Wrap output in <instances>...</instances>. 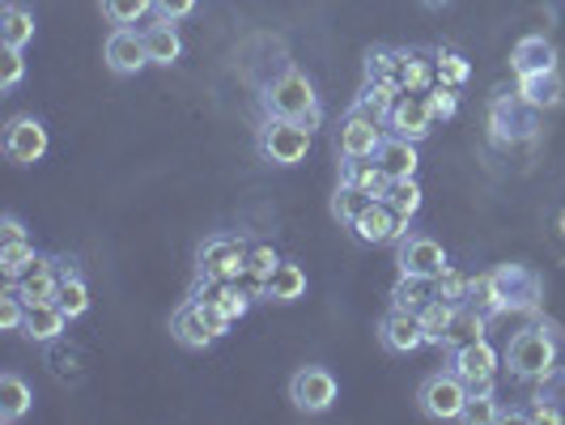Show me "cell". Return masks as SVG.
<instances>
[{
	"label": "cell",
	"mask_w": 565,
	"mask_h": 425,
	"mask_svg": "<svg viewBox=\"0 0 565 425\" xmlns=\"http://www.w3.org/2000/svg\"><path fill=\"white\" fill-rule=\"evenodd\" d=\"M540 298H544V281L527 264H498L493 273H481L472 281V294H468V302L481 307L489 319L510 311L532 315L540 307Z\"/></svg>",
	"instance_id": "6da1fadb"
},
{
	"label": "cell",
	"mask_w": 565,
	"mask_h": 425,
	"mask_svg": "<svg viewBox=\"0 0 565 425\" xmlns=\"http://www.w3.org/2000/svg\"><path fill=\"white\" fill-rule=\"evenodd\" d=\"M502 366L510 370V379H523V383H540L548 370L557 366V340L548 328L527 323L523 332H514L502 353Z\"/></svg>",
	"instance_id": "7a4b0ae2"
},
{
	"label": "cell",
	"mask_w": 565,
	"mask_h": 425,
	"mask_svg": "<svg viewBox=\"0 0 565 425\" xmlns=\"http://www.w3.org/2000/svg\"><path fill=\"white\" fill-rule=\"evenodd\" d=\"M259 103H264V115H281V119H302V124H319V94H315V85L307 73H298V68H285L281 77H273V82L264 85V94H259Z\"/></svg>",
	"instance_id": "3957f363"
},
{
	"label": "cell",
	"mask_w": 565,
	"mask_h": 425,
	"mask_svg": "<svg viewBox=\"0 0 565 425\" xmlns=\"http://www.w3.org/2000/svg\"><path fill=\"white\" fill-rule=\"evenodd\" d=\"M311 124H302V119H281V115H264V124H259V132H255V149H259V158L264 162H273V167H298V162H307V153H311Z\"/></svg>",
	"instance_id": "277c9868"
},
{
	"label": "cell",
	"mask_w": 565,
	"mask_h": 425,
	"mask_svg": "<svg viewBox=\"0 0 565 425\" xmlns=\"http://www.w3.org/2000/svg\"><path fill=\"white\" fill-rule=\"evenodd\" d=\"M252 243L238 234H213L196 247V281H238L247 277Z\"/></svg>",
	"instance_id": "5b68a950"
},
{
	"label": "cell",
	"mask_w": 565,
	"mask_h": 425,
	"mask_svg": "<svg viewBox=\"0 0 565 425\" xmlns=\"http://www.w3.org/2000/svg\"><path fill=\"white\" fill-rule=\"evenodd\" d=\"M463 404H468V383L451 366L425 374L422 387H417V408H422L429 422H459L463 417Z\"/></svg>",
	"instance_id": "8992f818"
},
{
	"label": "cell",
	"mask_w": 565,
	"mask_h": 425,
	"mask_svg": "<svg viewBox=\"0 0 565 425\" xmlns=\"http://www.w3.org/2000/svg\"><path fill=\"white\" fill-rule=\"evenodd\" d=\"M340 396L337 374L328 366H298L289 374V404L302 413V417H323Z\"/></svg>",
	"instance_id": "52a82bcc"
},
{
	"label": "cell",
	"mask_w": 565,
	"mask_h": 425,
	"mask_svg": "<svg viewBox=\"0 0 565 425\" xmlns=\"http://www.w3.org/2000/svg\"><path fill=\"white\" fill-rule=\"evenodd\" d=\"M4 158L13 162V167H34V162H43V153H47V128H43V119H34V115H13L9 124H4Z\"/></svg>",
	"instance_id": "ba28073f"
},
{
	"label": "cell",
	"mask_w": 565,
	"mask_h": 425,
	"mask_svg": "<svg viewBox=\"0 0 565 425\" xmlns=\"http://www.w3.org/2000/svg\"><path fill=\"white\" fill-rule=\"evenodd\" d=\"M447 264H451V259L443 252V243L429 238V234H404L396 243V268L408 273V277H429V281H434Z\"/></svg>",
	"instance_id": "9c48e42d"
},
{
	"label": "cell",
	"mask_w": 565,
	"mask_h": 425,
	"mask_svg": "<svg viewBox=\"0 0 565 425\" xmlns=\"http://www.w3.org/2000/svg\"><path fill=\"white\" fill-rule=\"evenodd\" d=\"M349 230H353L362 243H374V247H379V243H399V238L408 234V222L399 217L387 200H370L366 209L353 217Z\"/></svg>",
	"instance_id": "30bf717a"
},
{
	"label": "cell",
	"mask_w": 565,
	"mask_h": 425,
	"mask_svg": "<svg viewBox=\"0 0 565 425\" xmlns=\"http://www.w3.org/2000/svg\"><path fill=\"white\" fill-rule=\"evenodd\" d=\"M103 56H107V68H111L115 77H137L145 64H149L145 34L141 30H132V26H115L111 34H107Z\"/></svg>",
	"instance_id": "8fae6325"
},
{
	"label": "cell",
	"mask_w": 565,
	"mask_h": 425,
	"mask_svg": "<svg viewBox=\"0 0 565 425\" xmlns=\"http://www.w3.org/2000/svg\"><path fill=\"white\" fill-rule=\"evenodd\" d=\"M60 281H64V273H60V255H34V264H30L18 281H9V285L22 294V302L30 307V302H56Z\"/></svg>",
	"instance_id": "7c38bea8"
},
{
	"label": "cell",
	"mask_w": 565,
	"mask_h": 425,
	"mask_svg": "<svg viewBox=\"0 0 565 425\" xmlns=\"http://www.w3.org/2000/svg\"><path fill=\"white\" fill-rule=\"evenodd\" d=\"M434 124H438V115L429 111V98L425 94H399L396 107H392V119H387V128L396 137H408V141L417 145L434 132Z\"/></svg>",
	"instance_id": "4fadbf2b"
},
{
	"label": "cell",
	"mask_w": 565,
	"mask_h": 425,
	"mask_svg": "<svg viewBox=\"0 0 565 425\" xmlns=\"http://www.w3.org/2000/svg\"><path fill=\"white\" fill-rule=\"evenodd\" d=\"M383 145V124H374L366 115L344 111L337 128V149L340 158H374V149Z\"/></svg>",
	"instance_id": "5bb4252c"
},
{
	"label": "cell",
	"mask_w": 565,
	"mask_h": 425,
	"mask_svg": "<svg viewBox=\"0 0 565 425\" xmlns=\"http://www.w3.org/2000/svg\"><path fill=\"white\" fill-rule=\"evenodd\" d=\"M527 132H532V107L519 103L514 94L498 98L493 111H489V137H493V145H514Z\"/></svg>",
	"instance_id": "9a60e30c"
},
{
	"label": "cell",
	"mask_w": 565,
	"mask_h": 425,
	"mask_svg": "<svg viewBox=\"0 0 565 425\" xmlns=\"http://www.w3.org/2000/svg\"><path fill=\"white\" fill-rule=\"evenodd\" d=\"M379 340H383L387 353H417V349L425 344L417 311H399V307H392V311L379 319Z\"/></svg>",
	"instance_id": "2e32d148"
},
{
	"label": "cell",
	"mask_w": 565,
	"mask_h": 425,
	"mask_svg": "<svg viewBox=\"0 0 565 425\" xmlns=\"http://www.w3.org/2000/svg\"><path fill=\"white\" fill-rule=\"evenodd\" d=\"M447 366H451L463 383H472V379H484V374H498L502 358H498V349L481 337V340L459 344V349H447Z\"/></svg>",
	"instance_id": "e0dca14e"
},
{
	"label": "cell",
	"mask_w": 565,
	"mask_h": 425,
	"mask_svg": "<svg viewBox=\"0 0 565 425\" xmlns=\"http://www.w3.org/2000/svg\"><path fill=\"white\" fill-rule=\"evenodd\" d=\"M374 162L383 167V174H387L392 183H399V179H417V167H422V158H417V141L387 132L383 145L374 149Z\"/></svg>",
	"instance_id": "ac0fdd59"
},
{
	"label": "cell",
	"mask_w": 565,
	"mask_h": 425,
	"mask_svg": "<svg viewBox=\"0 0 565 425\" xmlns=\"http://www.w3.org/2000/svg\"><path fill=\"white\" fill-rule=\"evenodd\" d=\"M510 68L514 77H532V73H553L557 68V47L544 39V34H527L514 43L510 52Z\"/></svg>",
	"instance_id": "d6986e66"
},
{
	"label": "cell",
	"mask_w": 565,
	"mask_h": 425,
	"mask_svg": "<svg viewBox=\"0 0 565 425\" xmlns=\"http://www.w3.org/2000/svg\"><path fill=\"white\" fill-rule=\"evenodd\" d=\"M340 183L358 188L366 200H387V192H392V179L383 174V167L374 158H344L340 162Z\"/></svg>",
	"instance_id": "ffe728a7"
},
{
	"label": "cell",
	"mask_w": 565,
	"mask_h": 425,
	"mask_svg": "<svg viewBox=\"0 0 565 425\" xmlns=\"http://www.w3.org/2000/svg\"><path fill=\"white\" fill-rule=\"evenodd\" d=\"M514 98H519V103H527L532 111H553V107L565 98L562 73L553 68V73H532V77H519V82H514Z\"/></svg>",
	"instance_id": "44dd1931"
},
{
	"label": "cell",
	"mask_w": 565,
	"mask_h": 425,
	"mask_svg": "<svg viewBox=\"0 0 565 425\" xmlns=\"http://www.w3.org/2000/svg\"><path fill=\"white\" fill-rule=\"evenodd\" d=\"M145 34V52H149V64H158V68H170L174 60L183 56V39H179V30L170 18H153L149 26L141 30Z\"/></svg>",
	"instance_id": "7402d4cb"
},
{
	"label": "cell",
	"mask_w": 565,
	"mask_h": 425,
	"mask_svg": "<svg viewBox=\"0 0 565 425\" xmlns=\"http://www.w3.org/2000/svg\"><path fill=\"white\" fill-rule=\"evenodd\" d=\"M170 337L179 340L183 349H209L213 344V332H209V323H204V315H200V302L196 298H188L179 311L170 315Z\"/></svg>",
	"instance_id": "603a6c76"
},
{
	"label": "cell",
	"mask_w": 565,
	"mask_h": 425,
	"mask_svg": "<svg viewBox=\"0 0 565 425\" xmlns=\"http://www.w3.org/2000/svg\"><path fill=\"white\" fill-rule=\"evenodd\" d=\"M399 94H404V89L392 82H366L362 89H358V98L349 103V111L366 115V119H374V124H387Z\"/></svg>",
	"instance_id": "cb8c5ba5"
},
{
	"label": "cell",
	"mask_w": 565,
	"mask_h": 425,
	"mask_svg": "<svg viewBox=\"0 0 565 425\" xmlns=\"http://www.w3.org/2000/svg\"><path fill=\"white\" fill-rule=\"evenodd\" d=\"M532 422H565V370L553 366L544 379H540V392H536V408L527 413Z\"/></svg>",
	"instance_id": "d4e9b609"
},
{
	"label": "cell",
	"mask_w": 565,
	"mask_h": 425,
	"mask_svg": "<svg viewBox=\"0 0 565 425\" xmlns=\"http://www.w3.org/2000/svg\"><path fill=\"white\" fill-rule=\"evenodd\" d=\"M64 323H68V315L60 311V302H30L26 323H22V337L39 340V344H52V340H60Z\"/></svg>",
	"instance_id": "484cf974"
},
{
	"label": "cell",
	"mask_w": 565,
	"mask_h": 425,
	"mask_svg": "<svg viewBox=\"0 0 565 425\" xmlns=\"http://www.w3.org/2000/svg\"><path fill=\"white\" fill-rule=\"evenodd\" d=\"M484 328H489V315H484L481 307H472V302H455L451 328H447V340H443V353H447V349H459V344H468V340H481Z\"/></svg>",
	"instance_id": "4316f807"
},
{
	"label": "cell",
	"mask_w": 565,
	"mask_h": 425,
	"mask_svg": "<svg viewBox=\"0 0 565 425\" xmlns=\"http://www.w3.org/2000/svg\"><path fill=\"white\" fill-rule=\"evenodd\" d=\"M30 404H34L30 383L22 379V374L4 370V374H0V422H4V425L22 422V417L30 413Z\"/></svg>",
	"instance_id": "83f0119b"
},
{
	"label": "cell",
	"mask_w": 565,
	"mask_h": 425,
	"mask_svg": "<svg viewBox=\"0 0 565 425\" xmlns=\"http://www.w3.org/2000/svg\"><path fill=\"white\" fill-rule=\"evenodd\" d=\"M302 294H307V273H302V264H294V259H281L277 273L264 281V298H268V302H298Z\"/></svg>",
	"instance_id": "f1b7e54d"
},
{
	"label": "cell",
	"mask_w": 565,
	"mask_h": 425,
	"mask_svg": "<svg viewBox=\"0 0 565 425\" xmlns=\"http://www.w3.org/2000/svg\"><path fill=\"white\" fill-rule=\"evenodd\" d=\"M34 13H30L26 4H18V0H4V13H0V39H4V47H22L26 52V43H34Z\"/></svg>",
	"instance_id": "f546056e"
},
{
	"label": "cell",
	"mask_w": 565,
	"mask_h": 425,
	"mask_svg": "<svg viewBox=\"0 0 565 425\" xmlns=\"http://www.w3.org/2000/svg\"><path fill=\"white\" fill-rule=\"evenodd\" d=\"M429 298H434V281H429V277H408V273H399V281L392 285V307H399V311H422Z\"/></svg>",
	"instance_id": "4dcf8cb0"
},
{
	"label": "cell",
	"mask_w": 565,
	"mask_h": 425,
	"mask_svg": "<svg viewBox=\"0 0 565 425\" xmlns=\"http://www.w3.org/2000/svg\"><path fill=\"white\" fill-rule=\"evenodd\" d=\"M451 315H455V302H443V298H429L417 319H422V332H425V344H438L443 349V340H447V328H451Z\"/></svg>",
	"instance_id": "1f68e13d"
},
{
	"label": "cell",
	"mask_w": 565,
	"mask_h": 425,
	"mask_svg": "<svg viewBox=\"0 0 565 425\" xmlns=\"http://www.w3.org/2000/svg\"><path fill=\"white\" fill-rule=\"evenodd\" d=\"M438 82L434 60H422L417 52H404V68H399V89L404 94H425L429 85Z\"/></svg>",
	"instance_id": "d6a6232c"
},
{
	"label": "cell",
	"mask_w": 565,
	"mask_h": 425,
	"mask_svg": "<svg viewBox=\"0 0 565 425\" xmlns=\"http://www.w3.org/2000/svg\"><path fill=\"white\" fill-rule=\"evenodd\" d=\"M60 311L68 315V319H82L89 311V281H85L82 273H68L64 281H60V294H56Z\"/></svg>",
	"instance_id": "836d02e7"
},
{
	"label": "cell",
	"mask_w": 565,
	"mask_h": 425,
	"mask_svg": "<svg viewBox=\"0 0 565 425\" xmlns=\"http://www.w3.org/2000/svg\"><path fill=\"white\" fill-rule=\"evenodd\" d=\"M34 255L39 252L30 247L26 238H4L0 243V273H4V281H18L30 264H34Z\"/></svg>",
	"instance_id": "e575fe53"
},
{
	"label": "cell",
	"mask_w": 565,
	"mask_h": 425,
	"mask_svg": "<svg viewBox=\"0 0 565 425\" xmlns=\"http://www.w3.org/2000/svg\"><path fill=\"white\" fill-rule=\"evenodd\" d=\"M98 9L111 26H137L141 18L153 13V0H98Z\"/></svg>",
	"instance_id": "d590c367"
},
{
	"label": "cell",
	"mask_w": 565,
	"mask_h": 425,
	"mask_svg": "<svg viewBox=\"0 0 565 425\" xmlns=\"http://www.w3.org/2000/svg\"><path fill=\"white\" fill-rule=\"evenodd\" d=\"M399 68H404V52L392 47H374L366 56V82H392L399 85Z\"/></svg>",
	"instance_id": "8d00e7d4"
},
{
	"label": "cell",
	"mask_w": 565,
	"mask_h": 425,
	"mask_svg": "<svg viewBox=\"0 0 565 425\" xmlns=\"http://www.w3.org/2000/svg\"><path fill=\"white\" fill-rule=\"evenodd\" d=\"M434 73H438L443 85H455V89H459V85L472 77V64L459 56V52H451V47H438V52H434Z\"/></svg>",
	"instance_id": "74e56055"
},
{
	"label": "cell",
	"mask_w": 565,
	"mask_h": 425,
	"mask_svg": "<svg viewBox=\"0 0 565 425\" xmlns=\"http://www.w3.org/2000/svg\"><path fill=\"white\" fill-rule=\"evenodd\" d=\"M422 183L417 179H399V183H392V192H387V204L396 209L404 222H413L417 213H422Z\"/></svg>",
	"instance_id": "f35d334b"
},
{
	"label": "cell",
	"mask_w": 565,
	"mask_h": 425,
	"mask_svg": "<svg viewBox=\"0 0 565 425\" xmlns=\"http://www.w3.org/2000/svg\"><path fill=\"white\" fill-rule=\"evenodd\" d=\"M468 294H472V281L463 273H455L451 264L434 277V298H443V302H468Z\"/></svg>",
	"instance_id": "ab89813d"
},
{
	"label": "cell",
	"mask_w": 565,
	"mask_h": 425,
	"mask_svg": "<svg viewBox=\"0 0 565 425\" xmlns=\"http://www.w3.org/2000/svg\"><path fill=\"white\" fill-rule=\"evenodd\" d=\"M22 323H26V302H22V294L13 285H4V294H0V328L4 332H22Z\"/></svg>",
	"instance_id": "60d3db41"
},
{
	"label": "cell",
	"mask_w": 565,
	"mask_h": 425,
	"mask_svg": "<svg viewBox=\"0 0 565 425\" xmlns=\"http://www.w3.org/2000/svg\"><path fill=\"white\" fill-rule=\"evenodd\" d=\"M366 204H370V200L362 196L358 188L340 183V188H337V200H332V217H337V222H344V226H353V217H358V213H362Z\"/></svg>",
	"instance_id": "b9f144b4"
},
{
	"label": "cell",
	"mask_w": 565,
	"mask_h": 425,
	"mask_svg": "<svg viewBox=\"0 0 565 425\" xmlns=\"http://www.w3.org/2000/svg\"><path fill=\"white\" fill-rule=\"evenodd\" d=\"M277 264H281V255L273 252L268 243H255L252 255H247V273H252L255 281H259V294H264V281L277 273Z\"/></svg>",
	"instance_id": "7bdbcfd3"
},
{
	"label": "cell",
	"mask_w": 565,
	"mask_h": 425,
	"mask_svg": "<svg viewBox=\"0 0 565 425\" xmlns=\"http://www.w3.org/2000/svg\"><path fill=\"white\" fill-rule=\"evenodd\" d=\"M507 413L498 408V400L493 396H468V404H463V417L459 422H472V425H489V422H502Z\"/></svg>",
	"instance_id": "ee69618b"
},
{
	"label": "cell",
	"mask_w": 565,
	"mask_h": 425,
	"mask_svg": "<svg viewBox=\"0 0 565 425\" xmlns=\"http://www.w3.org/2000/svg\"><path fill=\"white\" fill-rule=\"evenodd\" d=\"M425 98H429V111L438 115V119H451V115L459 111V94H455V85L434 82L429 89H425Z\"/></svg>",
	"instance_id": "f6af8a7d"
},
{
	"label": "cell",
	"mask_w": 565,
	"mask_h": 425,
	"mask_svg": "<svg viewBox=\"0 0 565 425\" xmlns=\"http://www.w3.org/2000/svg\"><path fill=\"white\" fill-rule=\"evenodd\" d=\"M26 77V60H22V47H4V68H0V89L13 94Z\"/></svg>",
	"instance_id": "bcb514c9"
},
{
	"label": "cell",
	"mask_w": 565,
	"mask_h": 425,
	"mask_svg": "<svg viewBox=\"0 0 565 425\" xmlns=\"http://www.w3.org/2000/svg\"><path fill=\"white\" fill-rule=\"evenodd\" d=\"M192 9H196V0H153V13L170 18V22H183Z\"/></svg>",
	"instance_id": "7dc6e473"
},
{
	"label": "cell",
	"mask_w": 565,
	"mask_h": 425,
	"mask_svg": "<svg viewBox=\"0 0 565 425\" xmlns=\"http://www.w3.org/2000/svg\"><path fill=\"white\" fill-rule=\"evenodd\" d=\"M493 392H498V374H484V379L468 383V396H493Z\"/></svg>",
	"instance_id": "c3c4849f"
},
{
	"label": "cell",
	"mask_w": 565,
	"mask_h": 425,
	"mask_svg": "<svg viewBox=\"0 0 565 425\" xmlns=\"http://www.w3.org/2000/svg\"><path fill=\"white\" fill-rule=\"evenodd\" d=\"M0 230H4V238H26V226H22V217H13V213L0 222Z\"/></svg>",
	"instance_id": "681fc988"
},
{
	"label": "cell",
	"mask_w": 565,
	"mask_h": 425,
	"mask_svg": "<svg viewBox=\"0 0 565 425\" xmlns=\"http://www.w3.org/2000/svg\"><path fill=\"white\" fill-rule=\"evenodd\" d=\"M425 4H429V9H438V4H447V0H425Z\"/></svg>",
	"instance_id": "f907efd6"
},
{
	"label": "cell",
	"mask_w": 565,
	"mask_h": 425,
	"mask_svg": "<svg viewBox=\"0 0 565 425\" xmlns=\"http://www.w3.org/2000/svg\"><path fill=\"white\" fill-rule=\"evenodd\" d=\"M562 234H565V209H562Z\"/></svg>",
	"instance_id": "816d5d0a"
}]
</instances>
